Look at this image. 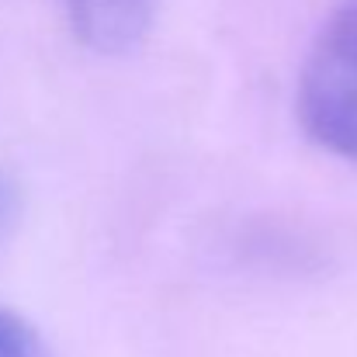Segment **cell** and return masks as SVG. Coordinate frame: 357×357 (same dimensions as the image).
I'll use <instances>...</instances> for the list:
<instances>
[{"instance_id": "cell-1", "label": "cell", "mask_w": 357, "mask_h": 357, "mask_svg": "<svg viewBox=\"0 0 357 357\" xmlns=\"http://www.w3.org/2000/svg\"><path fill=\"white\" fill-rule=\"evenodd\" d=\"M298 121L323 149L357 163V0L337 3L305 56Z\"/></svg>"}, {"instance_id": "cell-2", "label": "cell", "mask_w": 357, "mask_h": 357, "mask_svg": "<svg viewBox=\"0 0 357 357\" xmlns=\"http://www.w3.org/2000/svg\"><path fill=\"white\" fill-rule=\"evenodd\" d=\"M73 35L98 56L135 52L156 17V0H59Z\"/></svg>"}, {"instance_id": "cell-3", "label": "cell", "mask_w": 357, "mask_h": 357, "mask_svg": "<svg viewBox=\"0 0 357 357\" xmlns=\"http://www.w3.org/2000/svg\"><path fill=\"white\" fill-rule=\"evenodd\" d=\"M0 357H52L42 337L17 312L0 305Z\"/></svg>"}, {"instance_id": "cell-4", "label": "cell", "mask_w": 357, "mask_h": 357, "mask_svg": "<svg viewBox=\"0 0 357 357\" xmlns=\"http://www.w3.org/2000/svg\"><path fill=\"white\" fill-rule=\"evenodd\" d=\"M17 208H21V195H17V184L0 170V239L7 236L17 222Z\"/></svg>"}]
</instances>
